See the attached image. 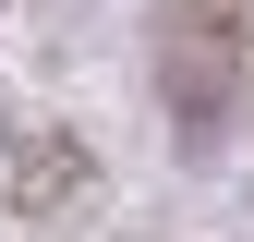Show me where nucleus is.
I'll return each mask as SVG.
<instances>
[{
    "label": "nucleus",
    "instance_id": "nucleus-1",
    "mask_svg": "<svg viewBox=\"0 0 254 242\" xmlns=\"http://www.w3.org/2000/svg\"><path fill=\"white\" fill-rule=\"evenodd\" d=\"M157 60H170V121L206 145L218 121L242 109V73H254V12H242V0H170Z\"/></svg>",
    "mask_w": 254,
    "mask_h": 242
}]
</instances>
